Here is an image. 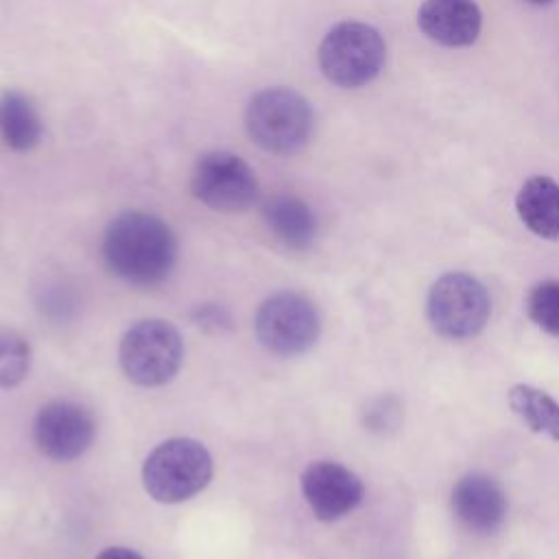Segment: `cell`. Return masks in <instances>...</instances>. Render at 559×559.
Here are the masks:
<instances>
[{
  "label": "cell",
  "instance_id": "cell-8",
  "mask_svg": "<svg viewBox=\"0 0 559 559\" xmlns=\"http://www.w3.org/2000/svg\"><path fill=\"white\" fill-rule=\"evenodd\" d=\"M192 194L218 212H245L260 199V183L251 166L236 153H203L192 170Z\"/></svg>",
  "mask_w": 559,
  "mask_h": 559
},
{
  "label": "cell",
  "instance_id": "cell-21",
  "mask_svg": "<svg viewBox=\"0 0 559 559\" xmlns=\"http://www.w3.org/2000/svg\"><path fill=\"white\" fill-rule=\"evenodd\" d=\"M526 2H531V4H550L552 0H526Z\"/></svg>",
  "mask_w": 559,
  "mask_h": 559
},
{
  "label": "cell",
  "instance_id": "cell-4",
  "mask_svg": "<svg viewBox=\"0 0 559 559\" xmlns=\"http://www.w3.org/2000/svg\"><path fill=\"white\" fill-rule=\"evenodd\" d=\"M386 59L380 33L362 22H341L319 46V68L338 87H360L373 81Z\"/></svg>",
  "mask_w": 559,
  "mask_h": 559
},
{
  "label": "cell",
  "instance_id": "cell-20",
  "mask_svg": "<svg viewBox=\"0 0 559 559\" xmlns=\"http://www.w3.org/2000/svg\"><path fill=\"white\" fill-rule=\"evenodd\" d=\"M96 559H144L138 550L127 546H109L96 555Z\"/></svg>",
  "mask_w": 559,
  "mask_h": 559
},
{
  "label": "cell",
  "instance_id": "cell-5",
  "mask_svg": "<svg viewBox=\"0 0 559 559\" xmlns=\"http://www.w3.org/2000/svg\"><path fill=\"white\" fill-rule=\"evenodd\" d=\"M120 367L140 386L170 382L183 360V341L177 328L164 319H144L131 325L120 341Z\"/></svg>",
  "mask_w": 559,
  "mask_h": 559
},
{
  "label": "cell",
  "instance_id": "cell-12",
  "mask_svg": "<svg viewBox=\"0 0 559 559\" xmlns=\"http://www.w3.org/2000/svg\"><path fill=\"white\" fill-rule=\"evenodd\" d=\"M417 24L441 46H469L480 31V11L474 0H424Z\"/></svg>",
  "mask_w": 559,
  "mask_h": 559
},
{
  "label": "cell",
  "instance_id": "cell-7",
  "mask_svg": "<svg viewBox=\"0 0 559 559\" xmlns=\"http://www.w3.org/2000/svg\"><path fill=\"white\" fill-rule=\"evenodd\" d=\"M253 328L258 341L269 352L277 356H297L317 343L321 319L308 297L282 290L260 304Z\"/></svg>",
  "mask_w": 559,
  "mask_h": 559
},
{
  "label": "cell",
  "instance_id": "cell-6",
  "mask_svg": "<svg viewBox=\"0 0 559 559\" xmlns=\"http://www.w3.org/2000/svg\"><path fill=\"white\" fill-rule=\"evenodd\" d=\"M426 312L432 330L441 336L469 338L487 325L491 299L476 277L452 271L430 286Z\"/></svg>",
  "mask_w": 559,
  "mask_h": 559
},
{
  "label": "cell",
  "instance_id": "cell-9",
  "mask_svg": "<svg viewBox=\"0 0 559 559\" xmlns=\"http://www.w3.org/2000/svg\"><path fill=\"white\" fill-rule=\"evenodd\" d=\"M96 421L92 413L70 400H55L39 408L33 437L37 450L50 461H74L94 441Z\"/></svg>",
  "mask_w": 559,
  "mask_h": 559
},
{
  "label": "cell",
  "instance_id": "cell-10",
  "mask_svg": "<svg viewBox=\"0 0 559 559\" xmlns=\"http://www.w3.org/2000/svg\"><path fill=\"white\" fill-rule=\"evenodd\" d=\"M362 491V480L334 461H314L301 472V493L321 522H336L352 513Z\"/></svg>",
  "mask_w": 559,
  "mask_h": 559
},
{
  "label": "cell",
  "instance_id": "cell-1",
  "mask_svg": "<svg viewBox=\"0 0 559 559\" xmlns=\"http://www.w3.org/2000/svg\"><path fill=\"white\" fill-rule=\"evenodd\" d=\"M103 258L107 269L127 284L157 286L177 262V236L159 216L129 210L107 225Z\"/></svg>",
  "mask_w": 559,
  "mask_h": 559
},
{
  "label": "cell",
  "instance_id": "cell-16",
  "mask_svg": "<svg viewBox=\"0 0 559 559\" xmlns=\"http://www.w3.org/2000/svg\"><path fill=\"white\" fill-rule=\"evenodd\" d=\"M509 406L533 432L559 441V404L546 391L515 384L509 391Z\"/></svg>",
  "mask_w": 559,
  "mask_h": 559
},
{
  "label": "cell",
  "instance_id": "cell-19",
  "mask_svg": "<svg viewBox=\"0 0 559 559\" xmlns=\"http://www.w3.org/2000/svg\"><path fill=\"white\" fill-rule=\"evenodd\" d=\"M192 321L207 332H223L231 328V317L221 304H201L192 312Z\"/></svg>",
  "mask_w": 559,
  "mask_h": 559
},
{
  "label": "cell",
  "instance_id": "cell-14",
  "mask_svg": "<svg viewBox=\"0 0 559 559\" xmlns=\"http://www.w3.org/2000/svg\"><path fill=\"white\" fill-rule=\"evenodd\" d=\"M522 223L546 240H559V183L550 177H531L515 197Z\"/></svg>",
  "mask_w": 559,
  "mask_h": 559
},
{
  "label": "cell",
  "instance_id": "cell-11",
  "mask_svg": "<svg viewBox=\"0 0 559 559\" xmlns=\"http://www.w3.org/2000/svg\"><path fill=\"white\" fill-rule=\"evenodd\" d=\"M454 515L476 533H493L507 515V496L487 474H467L452 489Z\"/></svg>",
  "mask_w": 559,
  "mask_h": 559
},
{
  "label": "cell",
  "instance_id": "cell-18",
  "mask_svg": "<svg viewBox=\"0 0 559 559\" xmlns=\"http://www.w3.org/2000/svg\"><path fill=\"white\" fill-rule=\"evenodd\" d=\"M526 312L537 328L559 336V280H546L533 286L526 299Z\"/></svg>",
  "mask_w": 559,
  "mask_h": 559
},
{
  "label": "cell",
  "instance_id": "cell-13",
  "mask_svg": "<svg viewBox=\"0 0 559 559\" xmlns=\"http://www.w3.org/2000/svg\"><path fill=\"white\" fill-rule=\"evenodd\" d=\"M262 216L273 236L288 249H308L317 236L312 207L293 194H275L262 205Z\"/></svg>",
  "mask_w": 559,
  "mask_h": 559
},
{
  "label": "cell",
  "instance_id": "cell-2",
  "mask_svg": "<svg viewBox=\"0 0 559 559\" xmlns=\"http://www.w3.org/2000/svg\"><path fill=\"white\" fill-rule=\"evenodd\" d=\"M245 124L249 138L264 151L290 155L310 142L314 114L299 92L290 87H266L249 100Z\"/></svg>",
  "mask_w": 559,
  "mask_h": 559
},
{
  "label": "cell",
  "instance_id": "cell-15",
  "mask_svg": "<svg viewBox=\"0 0 559 559\" xmlns=\"http://www.w3.org/2000/svg\"><path fill=\"white\" fill-rule=\"evenodd\" d=\"M44 124L33 100L17 92H0V142L17 153L35 148L41 140Z\"/></svg>",
  "mask_w": 559,
  "mask_h": 559
},
{
  "label": "cell",
  "instance_id": "cell-3",
  "mask_svg": "<svg viewBox=\"0 0 559 559\" xmlns=\"http://www.w3.org/2000/svg\"><path fill=\"white\" fill-rule=\"evenodd\" d=\"M212 478V456L203 443L175 437L159 443L142 465L146 493L162 504L190 500L207 487Z\"/></svg>",
  "mask_w": 559,
  "mask_h": 559
},
{
  "label": "cell",
  "instance_id": "cell-17",
  "mask_svg": "<svg viewBox=\"0 0 559 559\" xmlns=\"http://www.w3.org/2000/svg\"><path fill=\"white\" fill-rule=\"evenodd\" d=\"M31 367V347L26 338L9 328H0V386H17Z\"/></svg>",
  "mask_w": 559,
  "mask_h": 559
}]
</instances>
